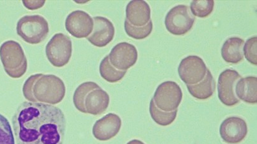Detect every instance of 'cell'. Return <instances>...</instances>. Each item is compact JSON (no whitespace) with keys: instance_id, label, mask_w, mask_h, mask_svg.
Here are the masks:
<instances>
[{"instance_id":"6da1fadb","label":"cell","mask_w":257,"mask_h":144,"mask_svg":"<svg viewBox=\"0 0 257 144\" xmlns=\"http://www.w3.org/2000/svg\"><path fill=\"white\" fill-rule=\"evenodd\" d=\"M17 144H63L67 122L61 109L25 102L12 117Z\"/></svg>"},{"instance_id":"7a4b0ae2","label":"cell","mask_w":257,"mask_h":144,"mask_svg":"<svg viewBox=\"0 0 257 144\" xmlns=\"http://www.w3.org/2000/svg\"><path fill=\"white\" fill-rule=\"evenodd\" d=\"M0 59L5 71L12 78H19L28 70V60L23 48L15 40H7L0 46Z\"/></svg>"},{"instance_id":"3957f363","label":"cell","mask_w":257,"mask_h":144,"mask_svg":"<svg viewBox=\"0 0 257 144\" xmlns=\"http://www.w3.org/2000/svg\"><path fill=\"white\" fill-rule=\"evenodd\" d=\"M33 93L37 102L54 105L61 102L66 93L64 81L55 75H43L34 86Z\"/></svg>"},{"instance_id":"277c9868","label":"cell","mask_w":257,"mask_h":144,"mask_svg":"<svg viewBox=\"0 0 257 144\" xmlns=\"http://www.w3.org/2000/svg\"><path fill=\"white\" fill-rule=\"evenodd\" d=\"M16 30L22 40L30 44L44 42L50 30L48 21L40 15L23 16L17 24Z\"/></svg>"},{"instance_id":"5b68a950","label":"cell","mask_w":257,"mask_h":144,"mask_svg":"<svg viewBox=\"0 0 257 144\" xmlns=\"http://www.w3.org/2000/svg\"><path fill=\"white\" fill-rule=\"evenodd\" d=\"M46 56L53 66L57 68L69 64L72 54V42L69 36L57 33L48 42Z\"/></svg>"},{"instance_id":"8992f818","label":"cell","mask_w":257,"mask_h":144,"mask_svg":"<svg viewBox=\"0 0 257 144\" xmlns=\"http://www.w3.org/2000/svg\"><path fill=\"white\" fill-rule=\"evenodd\" d=\"M195 18L188 6L179 4L170 10L165 19L167 30L172 34L184 35L192 28Z\"/></svg>"},{"instance_id":"52a82bcc","label":"cell","mask_w":257,"mask_h":144,"mask_svg":"<svg viewBox=\"0 0 257 144\" xmlns=\"http://www.w3.org/2000/svg\"><path fill=\"white\" fill-rule=\"evenodd\" d=\"M183 99V92L178 84L167 81L157 88L153 100L162 111L171 112L178 110Z\"/></svg>"},{"instance_id":"ba28073f","label":"cell","mask_w":257,"mask_h":144,"mask_svg":"<svg viewBox=\"0 0 257 144\" xmlns=\"http://www.w3.org/2000/svg\"><path fill=\"white\" fill-rule=\"evenodd\" d=\"M204 61L198 56L184 58L179 64L178 74L186 85H194L205 78L207 71Z\"/></svg>"},{"instance_id":"9c48e42d","label":"cell","mask_w":257,"mask_h":144,"mask_svg":"<svg viewBox=\"0 0 257 144\" xmlns=\"http://www.w3.org/2000/svg\"><path fill=\"white\" fill-rule=\"evenodd\" d=\"M241 78L238 72L234 70H225L220 74L218 79V97L227 106H232L240 102L235 93V86Z\"/></svg>"},{"instance_id":"30bf717a","label":"cell","mask_w":257,"mask_h":144,"mask_svg":"<svg viewBox=\"0 0 257 144\" xmlns=\"http://www.w3.org/2000/svg\"><path fill=\"white\" fill-rule=\"evenodd\" d=\"M65 28L67 32L77 39L88 38L93 32V18L86 12L76 10L69 14L65 19Z\"/></svg>"},{"instance_id":"8fae6325","label":"cell","mask_w":257,"mask_h":144,"mask_svg":"<svg viewBox=\"0 0 257 144\" xmlns=\"http://www.w3.org/2000/svg\"><path fill=\"white\" fill-rule=\"evenodd\" d=\"M108 57L113 67L121 71H126L137 63L138 54L134 45L122 42L111 49Z\"/></svg>"},{"instance_id":"7c38bea8","label":"cell","mask_w":257,"mask_h":144,"mask_svg":"<svg viewBox=\"0 0 257 144\" xmlns=\"http://www.w3.org/2000/svg\"><path fill=\"white\" fill-rule=\"evenodd\" d=\"M248 134L246 122L241 118L232 116L223 121L220 126V135L228 144L241 142Z\"/></svg>"},{"instance_id":"4fadbf2b","label":"cell","mask_w":257,"mask_h":144,"mask_svg":"<svg viewBox=\"0 0 257 144\" xmlns=\"http://www.w3.org/2000/svg\"><path fill=\"white\" fill-rule=\"evenodd\" d=\"M93 19V32L87 40L94 46L105 47L113 40L115 36V28L113 23L104 16H96Z\"/></svg>"},{"instance_id":"5bb4252c","label":"cell","mask_w":257,"mask_h":144,"mask_svg":"<svg viewBox=\"0 0 257 144\" xmlns=\"http://www.w3.org/2000/svg\"><path fill=\"white\" fill-rule=\"evenodd\" d=\"M122 126V120L115 114H108L97 120L93 127L94 138L99 141H107L115 138Z\"/></svg>"},{"instance_id":"9a60e30c","label":"cell","mask_w":257,"mask_h":144,"mask_svg":"<svg viewBox=\"0 0 257 144\" xmlns=\"http://www.w3.org/2000/svg\"><path fill=\"white\" fill-rule=\"evenodd\" d=\"M125 20L135 27H143L151 20V9L146 2L131 1L126 6Z\"/></svg>"},{"instance_id":"2e32d148","label":"cell","mask_w":257,"mask_h":144,"mask_svg":"<svg viewBox=\"0 0 257 144\" xmlns=\"http://www.w3.org/2000/svg\"><path fill=\"white\" fill-rule=\"evenodd\" d=\"M110 104V96L101 88L90 91L84 100V108L86 114L99 115L106 111Z\"/></svg>"},{"instance_id":"e0dca14e","label":"cell","mask_w":257,"mask_h":144,"mask_svg":"<svg viewBox=\"0 0 257 144\" xmlns=\"http://www.w3.org/2000/svg\"><path fill=\"white\" fill-rule=\"evenodd\" d=\"M235 93L239 100L248 104H256L257 78L250 76L240 78L235 86Z\"/></svg>"},{"instance_id":"ac0fdd59","label":"cell","mask_w":257,"mask_h":144,"mask_svg":"<svg viewBox=\"0 0 257 144\" xmlns=\"http://www.w3.org/2000/svg\"><path fill=\"white\" fill-rule=\"evenodd\" d=\"M243 40L237 37L230 38L225 40L221 49L223 59L229 64H236L243 59Z\"/></svg>"},{"instance_id":"d6986e66","label":"cell","mask_w":257,"mask_h":144,"mask_svg":"<svg viewBox=\"0 0 257 144\" xmlns=\"http://www.w3.org/2000/svg\"><path fill=\"white\" fill-rule=\"evenodd\" d=\"M193 97L200 100H207L215 90V81L209 70H207L205 78L200 82L194 85H186Z\"/></svg>"},{"instance_id":"ffe728a7","label":"cell","mask_w":257,"mask_h":144,"mask_svg":"<svg viewBox=\"0 0 257 144\" xmlns=\"http://www.w3.org/2000/svg\"><path fill=\"white\" fill-rule=\"evenodd\" d=\"M99 74L101 78L108 82L116 83L122 80L126 71H121L115 68L110 64L108 56H106L99 64Z\"/></svg>"},{"instance_id":"44dd1931","label":"cell","mask_w":257,"mask_h":144,"mask_svg":"<svg viewBox=\"0 0 257 144\" xmlns=\"http://www.w3.org/2000/svg\"><path fill=\"white\" fill-rule=\"evenodd\" d=\"M100 88L93 82H86L81 84L75 90L73 96V102L74 106L80 112L86 114L84 108V100L87 94L90 91L95 88Z\"/></svg>"},{"instance_id":"7402d4cb","label":"cell","mask_w":257,"mask_h":144,"mask_svg":"<svg viewBox=\"0 0 257 144\" xmlns=\"http://www.w3.org/2000/svg\"><path fill=\"white\" fill-rule=\"evenodd\" d=\"M150 114L155 123L161 126H169L175 120L178 110L171 112L162 111L155 105L153 99L150 102Z\"/></svg>"},{"instance_id":"603a6c76","label":"cell","mask_w":257,"mask_h":144,"mask_svg":"<svg viewBox=\"0 0 257 144\" xmlns=\"http://www.w3.org/2000/svg\"><path fill=\"white\" fill-rule=\"evenodd\" d=\"M213 7V0H195L191 3L190 10L193 15L200 18H205L212 14Z\"/></svg>"},{"instance_id":"cb8c5ba5","label":"cell","mask_w":257,"mask_h":144,"mask_svg":"<svg viewBox=\"0 0 257 144\" xmlns=\"http://www.w3.org/2000/svg\"><path fill=\"white\" fill-rule=\"evenodd\" d=\"M124 28L126 34L135 40H144L150 35L153 30L152 21L150 20L146 26L143 27H135L125 20Z\"/></svg>"},{"instance_id":"d4e9b609","label":"cell","mask_w":257,"mask_h":144,"mask_svg":"<svg viewBox=\"0 0 257 144\" xmlns=\"http://www.w3.org/2000/svg\"><path fill=\"white\" fill-rule=\"evenodd\" d=\"M0 144H16L15 138L8 119L0 114Z\"/></svg>"},{"instance_id":"484cf974","label":"cell","mask_w":257,"mask_h":144,"mask_svg":"<svg viewBox=\"0 0 257 144\" xmlns=\"http://www.w3.org/2000/svg\"><path fill=\"white\" fill-rule=\"evenodd\" d=\"M244 54L249 63L257 64V38L253 37L249 38L246 40L244 46Z\"/></svg>"},{"instance_id":"4316f807","label":"cell","mask_w":257,"mask_h":144,"mask_svg":"<svg viewBox=\"0 0 257 144\" xmlns=\"http://www.w3.org/2000/svg\"><path fill=\"white\" fill-rule=\"evenodd\" d=\"M43 74H38L35 75L31 76L26 80L24 82L23 88V92L24 98L30 102H38L34 97L33 90L34 86L37 81L38 78H40Z\"/></svg>"},{"instance_id":"83f0119b","label":"cell","mask_w":257,"mask_h":144,"mask_svg":"<svg viewBox=\"0 0 257 144\" xmlns=\"http://www.w3.org/2000/svg\"><path fill=\"white\" fill-rule=\"evenodd\" d=\"M23 2L24 6L27 9L30 10H35L42 8L44 6L46 1L45 0H43V1H41V0H39V1H36V0L27 1L26 0V1H23Z\"/></svg>"},{"instance_id":"f1b7e54d","label":"cell","mask_w":257,"mask_h":144,"mask_svg":"<svg viewBox=\"0 0 257 144\" xmlns=\"http://www.w3.org/2000/svg\"><path fill=\"white\" fill-rule=\"evenodd\" d=\"M127 144H145L143 142L140 141L139 140H133L132 141L128 142Z\"/></svg>"}]
</instances>
